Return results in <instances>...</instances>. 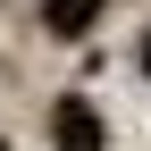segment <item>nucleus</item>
<instances>
[{"mask_svg":"<svg viewBox=\"0 0 151 151\" xmlns=\"http://www.w3.org/2000/svg\"><path fill=\"white\" fill-rule=\"evenodd\" d=\"M50 126H59V151H101V126H92L84 101H59V118H50Z\"/></svg>","mask_w":151,"mask_h":151,"instance_id":"1","label":"nucleus"},{"mask_svg":"<svg viewBox=\"0 0 151 151\" xmlns=\"http://www.w3.org/2000/svg\"><path fill=\"white\" fill-rule=\"evenodd\" d=\"M101 0H50V34H84Z\"/></svg>","mask_w":151,"mask_h":151,"instance_id":"2","label":"nucleus"},{"mask_svg":"<svg viewBox=\"0 0 151 151\" xmlns=\"http://www.w3.org/2000/svg\"><path fill=\"white\" fill-rule=\"evenodd\" d=\"M143 67H151V42H143Z\"/></svg>","mask_w":151,"mask_h":151,"instance_id":"3","label":"nucleus"}]
</instances>
